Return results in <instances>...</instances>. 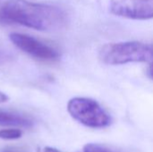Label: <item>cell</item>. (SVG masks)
Masks as SVG:
<instances>
[{
    "label": "cell",
    "instance_id": "5b68a950",
    "mask_svg": "<svg viewBox=\"0 0 153 152\" xmlns=\"http://www.w3.org/2000/svg\"><path fill=\"white\" fill-rule=\"evenodd\" d=\"M9 39L17 48L37 59L43 61H56L60 57L56 49L32 36L13 32L9 35Z\"/></svg>",
    "mask_w": 153,
    "mask_h": 152
},
{
    "label": "cell",
    "instance_id": "52a82bcc",
    "mask_svg": "<svg viewBox=\"0 0 153 152\" xmlns=\"http://www.w3.org/2000/svg\"><path fill=\"white\" fill-rule=\"evenodd\" d=\"M22 135V132L19 128H5L0 130V139L2 140H17Z\"/></svg>",
    "mask_w": 153,
    "mask_h": 152
},
{
    "label": "cell",
    "instance_id": "7a4b0ae2",
    "mask_svg": "<svg viewBox=\"0 0 153 152\" xmlns=\"http://www.w3.org/2000/svg\"><path fill=\"white\" fill-rule=\"evenodd\" d=\"M99 58L108 65L152 63V47L151 45L140 41L108 43L100 49Z\"/></svg>",
    "mask_w": 153,
    "mask_h": 152
},
{
    "label": "cell",
    "instance_id": "30bf717a",
    "mask_svg": "<svg viewBox=\"0 0 153 152\" xmlns=\"http://www.w3.org/2000/svg\"><path fill=\"white\" fill-rule=\"evenodd\" d=\"M0 152H27L25 149L22 147H13V146H6L0 149Z\"/></svg>",
    "mask_w": 153,
    "mask_h": 152
},
{
    "label": "cell",
    "instance_id": "7c38bea8",
    "mask_svg": "<svg viewBox=\"0 0 153 152\" xmlns=\"http://www.w3.org/2000/svg\"><path fill=\"white\" fill-rule=\"evenodd\" d=\"M7 100H8V97H7L4 93H3V92L0 91V104L5 102V101H7Z\"/></svg>",
    "mask_w": 153,
    "mask_h": 152
},
{
    "label": "cell",
    "instance_id": "9c48e42d",
    "mask_svg": "<svg viewBox=\"0 0 153 152\" xmlns=\"http://www.w3.org/2000/svg\"><path fill=\"white\" fill-rule=\"evenodd\" d=\"M13 58L14 56H13L12 53H10L8 50L4 48L0 47V65L10 63Z\"/></svg>",
    "mask_w": 153,
    "mask_h": 152
},
{
    "label": "cell",
    "instance_id": "277c9868",
    "mask_svg": "<svg viewBox=\"0 0 153 152\" xmlns=\"http://www.w3.org/2000/svg\"><path fill=\"white\" fill-rule=\"evenodd\" d=\"M108 9L118 17L147 21L153 17V0H109Z\"/></svg>",
    "mask_w": 153,
    "mask_h": 152
},
{
    "label": "cell",
    "instance_id": "3957f363",
    "mask_svg": "<svg viewBox=\"0 0 153 152\" xmlns=\"http://www.w3.org/2000/svg\"><path fill=\"white\" fill-rule=\"evenodd\" d=\"M70 116L80 124L91 128H104L111 124V117L94 99L84 97L71 99L67 104Z\"/></svg>",
    "mask_w": 153,
    "mask_h": 152
},
{
    "label": "cell",
    "instance_id": "ba28073f",
    "mask_svg": "<svg viewBox=\"0 0 153 152\" xmlns=\"http://www.w3.org/2000/svg\"><path fill=\"white\" fill-rule=\"evenodd\" d=\"M82 152H121L113 148L100 143H87L84 145Z\"/></svg>",
    "mask_w": 153,
    "mask_h": 152
},
{
    "label": "cell",
    "instance_id": "8992f818",
    "mask_svg": "<svg viewBox=\"0 0 153 152\" xmlns=\"http://www.w3.org/2000/svg\"><path fill=\"white\" fill-rule=\"evenodd\" d=\"M0 125L13 128H30L33 125V120L20 112L0 108Z\"/></svg>",
    "mask_w": 153,
    "mask_h": 152
},
{
    "label": "cell",
    "instance_id": "6da1fadb",
    "mask_svg": "<svg viewBox=\"0 0 153 152\" xmlns=\"http://www.w3.org/2000/svg\"><path fill=\"white\" fill-rule=\"evenodd\" d=\"M0 21L41 31L56 30L66 23V14L59 7L30 2L6 0L0 7Z\"/></svg>",
    "mask_w": 153,
    "mask_h": 152
},
{
    "label": "cell",
    "instance_id": "8fae6325",
    "mask_svg": "<svg viewBox=\"0 0 153 152\" xmlns=\"http://www.w3.org/2000/svg\"><path fill=\"white\" fill-rule=\"evenodd\" d=\"M39 152H60L57 149L52 148V147H45L42 150H40Z\"/></svg>",
    "mask_w": 153,
    "mask_h": 152
}]
</instances>
